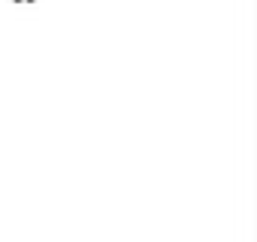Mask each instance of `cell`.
<instances>
[{
	"label": "cell",
	"mask_w": 257,
	"mask_h": 242,
	"mask_svg": "<svg viewBox=\"0 0 257 242\" xmlns=\"http://www.w3.org/2000/svg\"><path fill=\"white\" fill-rule=\"evenodd\" d=\"M19 4H31V0H19Z\"/></svg>",
	"instance_id": "cell-1"
}]
</instances>
